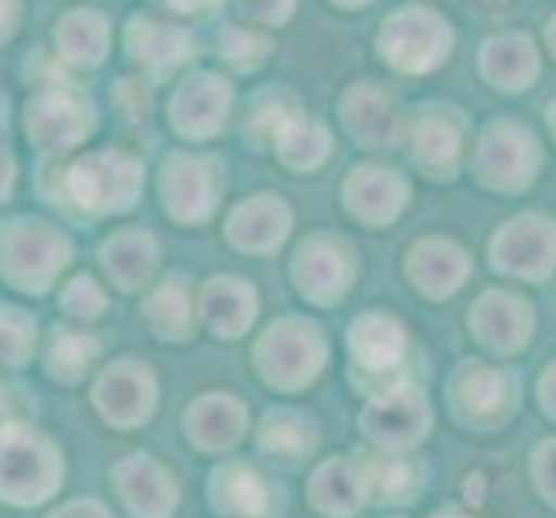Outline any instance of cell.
Returning a JSON list of instances; mask_svg holds the SVG:
<instances>
[{
    "label": "cell",
    "mask_w": 556,
    "mask_h": 518,
    "mask_svg": "<svg viewBox=\"0 0 556 518\" xmlns=\"http://www.w3.org/2000/svg\"><path fill=\"white\" fill-rule=\"evenodd\" d=\"M52 518H111V515L93 502H76V505H66L60 515H52Z\"/></svg>",
    "instance_id": "ba28073f"
},
{
    "label": "cell",
    "mask_w": 556,
    "mask_h": 518,
    "mask_svg": "<svg viewBox=\"0 0 556 518\" xmlns=\"http://www.w3.org/2000/svg\"><path fill=\"white\" fill-rule=\"evenodd\" d=\"M152 377L139 367H118L101 377L98 383V405L104 408V418L114 426H142L152 412Z\"/></svg>",
    "instance_id": "277c9868"
},
{
    "label": "cell",
    "mask_w": 556,
    "mask_h": 518,
    "mask_svg": "<svg viewBox=\"0 0 556 518\" xmlns=\"http://www.w3.org/2000/svg\"><path fill=\"white\" fill-rule=\"evenodd\" d=\"M215 491V508L228 518H270L274 515V491L266 477L249 464L218 467L211 477Z\"/></svg>",
    "instance_id": "3957f363"
},
{
    "label": "cell",
    "mask_w": 556,
    "mask_h": 518,
    "mask_svg": "<svg viewBox=\"0 0 556 518\" xmlns=\"http://www.w3.org/2000/svg\"><path fill=\"white\" fill-rule=\"evenodd\" d=\"M63 484V464L46 435L28 426L0 429V497L11 505H38Z\"/></svg>",
    "instance_id": "6da1fadb"
},
{
    "label": "cell",
    "mask_w": 556,
    "mask_h": 518,
    "mask_svg": "<svg viewBox=\"0 0 556 518\" xmlns=\"http://www.w3.org/2000/svg\"><path fill=\"white\" fill-rule=\"evenodd\" d=\"M114 484H118L122 502L139 518H169L177 511V481L156 459L139 453L114 467Z\"/></svg>",
    "instance_id": "7a4b0ae2"
},
{
    "label": "cell",
    "mask_w": 556,
    "mask_h": 518,
    "mask_svg": "<svg viewBox=\"0 0 556 518\" xmlns=\"http://www.w3.org/2000/svg\"><path fill=\"white\" fill-rule=\"evenodd\" d=\"M260 450L277 459H301L315 450V432L294 412H270L260 429Z\"/></svg>",
    "instance_id": "8992f818"
},
{
    "label": "cell",
    "mask_w": 556,
    "mask_h": 518,
    "mask_svg": "<svg viewBox=\"0 0 556 518\" xmlns=\"http://www.w3.org/2000/svg\"><path fill=\"white\" fill-rule=\"evenodd\" d=\"M187 432L201 450H232L245 432V418L232 397H204L198 408H190Z\"/></svg>",
    "instance_id": "5b68a950"
},
{
    "label": "cell",
    "mask_w": 556,
    "mask_h": 518,
    "mask_svg": "<svg viewBox=\"0 0 556 518\" xmlns=\"http://www.w3.org/2000/svg\"><path fill=\"white\" fill-rule=\"evenodd\" d=\"M93 353H98V342H93L90 336H80V332H70V329H60L52 336V363H49V370L52 374H60L63 380H76L87 367H90V359Z\"/></svg>",
    "instance_id": "52a82bcc"
}]
</instances>
